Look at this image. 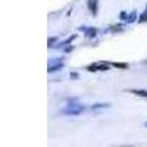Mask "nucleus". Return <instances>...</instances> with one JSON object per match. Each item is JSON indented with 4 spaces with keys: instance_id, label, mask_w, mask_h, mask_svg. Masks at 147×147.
I'll return each instance as SVG.
<instances>
[{
    "instance_id": "obj_3",
    "label": "nucleus",
    "mask_w": 147,
    "mask_h": 147,
    "mask_svg": "<svg viewBox=\"0 0 147 147\" xmlns=\"http://www.w3.org/2000/svg\"><path fill=\"white\" fill-rule=\"evenodd\" d=\"M63 66H65V63H63L62 57H60L59 60H56L55 63H52V65H49V66H47V72H49V74L59 72V71H62V69H63Z\"/></svg>"
},
{
    "instance_id": "obj_5",
    "label": "nucleus",
    "mask_w": 147,
    "mask_h": 147,
    "mask_svg": "<svg viewBox=\"0 0 147 147\" xmlns=\"http://www.w3.org/2000/svg\"><path fill=\"white\" fill-rule=\"evenodd\" d=\"M97 32H99V31H97V28L90 27V28H87V30L84 31V35L87 37V38H94V37L97 35Z\"/></svg>"
},
{
    "instance_id": "obj_14",
    "label": "nucleus",
    "mask_w": 147,
    "mask_h": 147,
    "mask_svg": "<svg viewBox=\"0 0 147 147\" xmlns=\"http://www.w3.org/2000/svg\"><path fill=\"white\" fill-rule=\"evenodd\" d=\"M119 18H121L122 21H127V18H128V13H127L125 10H122V12H121V15H119Z\"/></svg>"
},
{
    "instance_id": "obj_1",
    "label": "nucleus",
    "mask_w": 147,
    "mask_h": 147,
    "mask_svg": "<svg viewBox=\"0 0 147 147\" xmlns=\"http://www.w3.org/2000/svg\"><path fill=\"white\" fill-rule=\"evenodd\" d=\"M85 110V107L77 102H71L66 107H63L62 110H60V113L62 115H66V116H78L81 115L82 112Z\"/></svg>"
},
{
    "instance_id": "obj_11",
    "label": "nucleus",
    "mask_w": 147,
    "mask_h": 147,
    "mask_svg": "<svg viewBox=\"0 0 147 147\" xmlns=\"http://www.w3.org/2000/svg\"><path fill=\"white\" fill-rule=\"evenodd\" d=\"M138 22H140V24H146V22H147V9L138 16Z\"/></svg>"
},
{
    "instance_id": "obj_16",
    "label": "nucleus",
    "mask_w": 147,
    "mask_h": 147,
    "mask_svg": "<svg viewBox=\"0 0 147 147\" xmlns=\"http://www.w3.org/2000/svg\"><path fill=\"white\" fill-rule=\"evenodd\" d=\"M144 125H146V128H147V122H146V124H144Z\"/></svg>"
},
{
    "instance_id": "obj_15",
    "label": "nucleus",
    "mask_w": 147,
    "mask_h": 147,
    "mask_svg": "<svg viewBox=\"0 0 147 147\" xmlns=\"http://www.w3.org/2000/svg\"><path fill=\"white\" fill-rule=\"evenodd\" d=\"M72 50H74V46H72V44H71V46L68 44V47L63 49V52H65V53H69V52H72Z\"/></svg>"
},
{
    "instance_id": "obj_13",
    "label": "nucleus",
    "mask_w": 147,
    "mask_h": 147,
    "mask_svg": "<svg viewBox=\"0 0 147 147\" xmlns=\"http://www.w3.org/2000/svg\"><path fill=\"white\" fill-rule=\"evenodd\" d=\"M122 30V24H118V25L110 27V31H121Z\"/></svg>"
},
{
    "instance_id": "obj_2",
    "label": "nucleus",
    "mask_w": 147,
    "mask_h": 147,
    "mask_svg": "<svg viewBox=\"0 0 147 147\" xmlns=\"http://www.w3.org/2000/svg\"><path fill=\"white\" fill-rule=\"evenodd\" d=\"M112 63H107V62H96V63H91L87 66V71L90 72H105V71H109Z\"/></svg>"
},
{
    "instance_id": "obj_4",
    "label": "nucleus",
    "mask_w": 147,
    "mask_h": 147,
    "mask_svg": "<svg viewBox=\"0 0 147 147\" xmlns=\"http://www.w3.org/2000/svg\"><path fill=\"white\" fill-rule=\"evenodd\" d=\"M87 6L91 12V15H97V9H99V0H88Z\"/></svg>"
},
{
    "instance_id": "obj_7",
    "label": "nucleus",
    "mask_w": 147,
    "mask_h": 147,
    "mask_svg": "<svg viewBox=\"0 0 147 147\" xmlns=\"http://www.w3.org/2000/svg\"><path fill=\"white\" fill-rule=\"evenodd\" d=\"M75 38H77V35H71V37H68L66 40H63L62 43H59V44H57V46H55V47H56V49H62L63 46H68V44H71V43H72L74 40H75Z\"/></svg>"
},
{
    "instance_id": "obj_9",
    "label": "nucleus",
    "mask_w": 147,
    "mask_h": 147,
    "mask_svg": "<svg viewBox=\"0 0 147 147\" xmlns=\"http://www.w3.org/2000/svg\"><path fill=\"white\" fill-rule=\"evenodd\" d=\"M136 19H137V10H132L131 13L128 15V18H127V22H128V24H132Z\"/></svg>"
},
{
    "instance_id": "obj_12",
    "label": "nucleus",
    "mask_w": 147,
    "mask_h": 147,
    "mask_svg": "<svg viewBox=\"0 0 147 147\" xmlns=\"http://www.w3.org/2000/svg\"><path fill=\"white\" fill-rule=\"evenodd\" d=\"M112 66H115V68H121V69H127V68H128L127 63H118V62H113Z\"/></svg>"
},
{
    "instance_id": "obj_8",
    "label": "nucleus",
    "mask_w": 147,
    "mask_h": 147,
    "mask_svg": "<svg viewBox=\"0 0 147 147\" xmlns=\"http://www.w3.org/2000/svg\"><path fill=\"white\" fill-rule=\"evenodd\" d=\"M110 106V103H94L91 106V110H99V109H107Z\"/></svg>"
},
{
    "instance_id": "obj_6",
    "label": "nucleus",
    "mask_w": 147,
    "mask_h": 147,
    "mask_svg": "<svg viewBox=\"0 0 147 147\" xmlns=\"http://www.w3.org/2000/svg\"><path fill=\"white\" fill-rule=\"evenodd\" d=\"M127 93H131V94H136L138 97H147V90H137V88H132V90H125Z\"/></svg>"
},
{
    "instance_id": "obj_10",
    "label": "nucleus",
    "mask_w": 147,
    "mask_h": 147,
    "mask_svg": "<svg viewBox=\"0 0 147 147\" xmlns=\"http://www.w3.org/2000/svg\"><path fill=\"white\" fill-rule=\"evenodd\" d=\"M56 41H59V37H50V38H49V41H47V47H49V49H53V47H55L53 44H55Z\"/></svg>"
}]
</instances>
